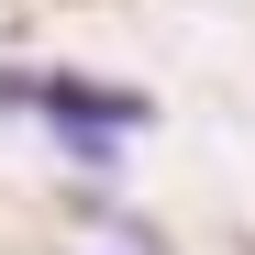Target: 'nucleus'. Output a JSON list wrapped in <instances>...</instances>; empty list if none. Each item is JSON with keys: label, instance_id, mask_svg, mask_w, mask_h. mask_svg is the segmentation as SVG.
<instances>
[{"label": "nucleus", "instance_id": "f257e3e1", "mask_svg": "<svg viewBox=\"0 0 255 255\" xmlns=\"http://www.w3.org/2000/svg\"><path fill=\"white\" fill-rule=\"evenodd\" d=\"M0 111H45L78 133V166H111V133H144L155 100L144 89H89L78 67H0Z\"/></svg>", "mask_w": 255, "mask_h": 255}]
</instances>
